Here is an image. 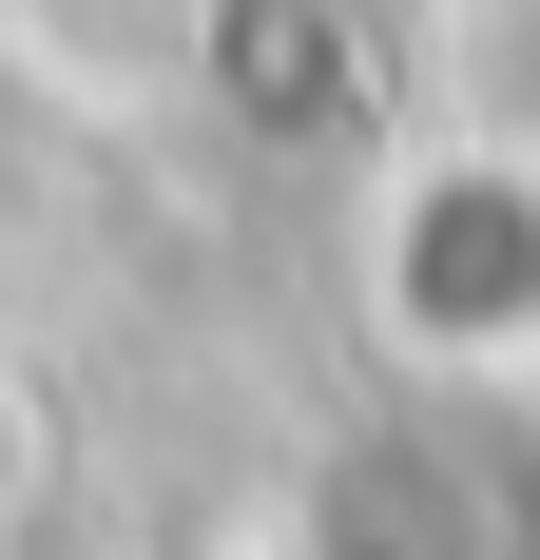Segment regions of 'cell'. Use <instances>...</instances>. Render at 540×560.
Returning a JSON list of instances; mask_svg holds the SVG:
<instances>
[{"mask_svg": "<svg viewBox=\"0 0 540 560\" xmlns=\"http://www.w3.org/2000/svg\"><path fill=\"white\" fill-rule=\"evenodd\" d=\"M348 310L386 387L540 406V136H406L348 213Z\"/></svg>", "mask_w": 540, "mask_h": 560, "instance_id": "obj_1", "label": "cell"}, {"mask_svg": "<svg viewBox=\"0 0 540 560\" xmlns=\"http://www.w3.org/2000/svg\"><path fill=\"white\" fill-rule=\"evenodd\" d=\"M270 560H540V406H444L406 387L386 425L290 483Z\"/></svg>", "mask_w": 540, "mask_h": 560, "instance_id": "obj_2", "label": "cell"}, {"mask_svg": "<svg viewBox=\"0 0 540 560\" xmlns=\"http://www.w3.org/2000/svg\"><path fill=\"white\" fill-rule=\"evenodd\" d=\"M78 155H97V136H78V78L0 20V252H39V232L78 213Z\"/></svg>", "mask_w": 540, "mask_h": 560, "instance_id": "obj_3", "label": "cell"}, {"mask_svg": "<svg viewBox=\"0 0 540 560\" xmlns=\"http://www.w3.org/2000/svg\"><path fill=\"white\" fill-rule=\"evenodd\" d=\"M39 522H58V387H39V368H0V560L39 541Z\"/></svg>", "mask_w": 540, "mask_h": 560, "instance_id": "obj_4", "label": "cell"}]
</instances>
